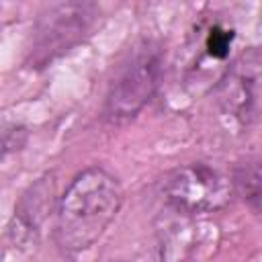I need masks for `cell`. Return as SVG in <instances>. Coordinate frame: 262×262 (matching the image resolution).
I'll list each match as a JSON object with an SVG mask.
<instances>
[{
  "label": "cell",
  "mask_w": 262,
  "mask_h": 262,
  "mask_svg": "<svg viewBox=\"0 0 262 262\" xmlns=\"http://www.w3.org/2000/svg\"><path fill=\"white\" fill-rule=\"evenodd\" d=\"M123 203L119 180L92 166L74 176L55 207V242L63 254H80L94 246Z\"/></svg>",
  "instance_id": "6da1fadb"
},
{
  "label": "cell",
  "mask_w": 262,
  "mask_h": 262,
  "mask_svg": "<svg viewBox=\"0 0 262 262\" xmlns=\"http://www.w3.org/2000/svg\"><path fill=\"white\" fill-rule=\"evenodd\" d=\"M164 70L162 47L147 39L135 45L117 68L104 96L102 115L111 123L133 119L156 94Z\"/></svg>",
  "instance_id": "7a4b0ae2"
},
{
  "label": "cell",
  "mask_w": 262,
  "mask_h": 262,
  "mask_svg": "<svg viewBox=\"0 0 262 262\" xmlns=\"http://www.w3.org/2000/svg\"><path fill=\"white\" fill-rule=\"evenodd\" d=\"M160 194L176 213L194 217L227 207L233 190L229 178L217 168L192 162L164 174L160 180Z\"/></svg>",
  "instance_id": "3957f363"
},
{
  "label": "cell",
  "mask_w": 262,
  "mask_h": 262,
  "mask_svg": "<svg viewBox=\"0 0 262 262\" xmlns=\"http://www.w3.org/2000/svg\"><path fill=\"white\" fill-rule=\"evenodd\" d=\"M96 16L98 6L88 2H63L49 6L37 23L31 59L43 66L55 55H61L90 35Z\"/></svg>",
  "instance_id": "277c9868"
},
{
  "label": "cell",
  "mask_w": 262,
  "mask_h": 262,
  "mask_svg": "<svg viewBox=\"0 0 262 262\" xmlns=\"http://www.w3.org/2000/svg\"><path fill=\"white\" fill-rule=\"evenodd\" d=\"M260 98V53L250 49L242 53L219 80L221 111L239 125L256 119Z\"/></svg>",
  "instance_id": "5b68a950"
},
{
  "label": "cell",
  "mask_w": 262,
  "mask_h": 262,
  "mask_svg": "<svg viewBox=\"0 0 262 262\" xmlns=\"http://www.w3.org/2000/svg\"><path fill=\"white\" fill-rule=\"evenodd\" d=\"M235 41V31L221 23H209L203 31V35L199 37V45H201V57L209 63H223L229 59L231 47Z\"/></svg>",
  "instance_id": "8992f818"
},
{
  "label": "cell",
  "mask_w": 262,
  "mask_h": 262,
  "mask_svg": "<svg viewBox=\"0 0 262 262\" xmlns=\"http://www.w3.org/2000/svg\"><path fill=\"white\" fill-rule=\"evenodd\" d=\"M231 190L237 192L254 213L260 211V166L258 160L248 158L239 162L231 176Z\"/></svg>",
  "instance_id": "52a82bcc"
}]
</instances>
